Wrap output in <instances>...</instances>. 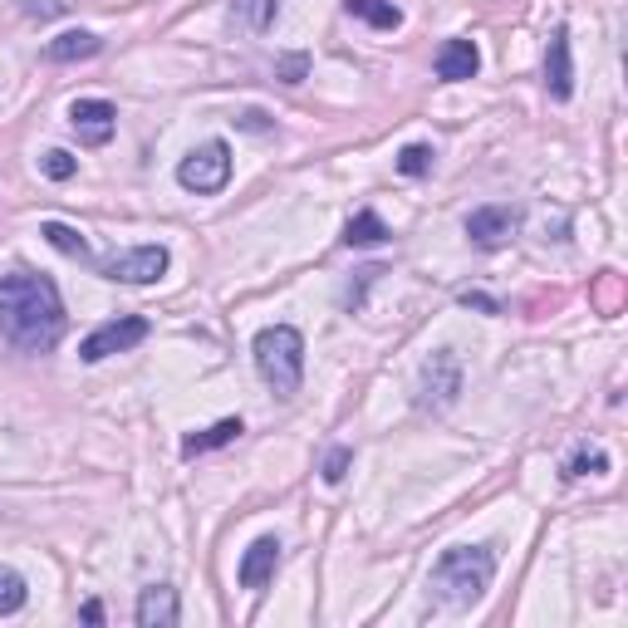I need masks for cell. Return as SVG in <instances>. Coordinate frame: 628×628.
<instances>
[{
    "mask_svg": "<svg viewBox=\"0 0 628 628\" xmlns=\"http://www.w3.org/2000/svg\"><path fill=\"white\" fill-rule=\"evenodd\" d=\"M546 89L554 103H564L574 93V59H570V30L554 25L550 49H546Z\"/></svg>",
    "mask_w": 628,
    "mask_h": 628,
    "instance_id": "30bf717a",
    "label": "cell"
},
{
    "mask_svg": "<svg viewBox=\"0 0 628 628\" xmlns=\"http://www.w3.org/2000/svg\"><path fill=\"white\" fill-rule=\"evenodd\" d=\"M280 79H285V83H300V79H305V55H290L285 65H280Z\"/></svg>",
    "mask_w": 628,
    "mask_h": 628,
    "instance_id": "d4e9b609",
    "label": "cell"
},
{
    "mask_svg": "<svg viewBox=\"0 0 628 628\" xmlns=\"http://www.w3.org/2000/svg\"><path fill=\"white\" fill-rule=\"evenodd\" d=\"M433 69H437V79H447V83H462V79H476L481 55H476V45H471V40H447V45L437 49Z\"/></svg>",
    "mask_w": 628,
    "mask_h": 628,
    "instance_id": "4fadbf2b",
    "label": "cell"
},
{
    "mask_svg": "<svg viewBox=\"0 0 628 628\" xmlns=\"http://www.w3.org/2000/svg\"><path fill=\"white\" fill-rule=\"evenodd\" d=\"M25 599H30L25 580H20L10 564H0V619H5V614H20L25 609Z\"/></svg>",
    "mask_w": 628,
    "mask_h": 628,
    "instance_id": "d6986e66",
    "label": "cell"
},
{
    "mask_svg": "<svg viewBox=\"0 0 628 628\" xmlns=\"http://www.w3.org/2000/svg\"><path fill=\"white\" fill-rule=\"evenodd\" d=\"M344 10H349L354 20H363V25H373V30H397L403 25V5H397V0H344Z\"/></svg>",
    "mask_w": 628,
    "mask_h": 628,
    "instance_id": "2e32d148",
    "label": "cell"
},
{
    "mask_svg": "<svg viewBox=\"0 0 628 628\" xmlns=\"http://www.w3.org/2000/svg\"><path fill=\"white\" fill-rule=\"evenodd\" d=\"M148 339V319L143 314H123V319H109L79 344V359L83 363H103L109 354H128Z\"/></svg>",
    "mask_w": 628,
    "mask_h": 628,
    "instance_id": "52a82bcc",
    "label": "cell"
},
{
    "mask_svg": "<svg viewBox=\"0 0 628 628\" xmlns=\"http://www.w3.org/2000/svg\"><path fill=\"white\" fill-rule=\"evenodd\" d=\"M93 266H99V276L113 280V285H153V280L167 276L172 256H167V246H128V250H119V256L93 260Z\"/></svg>",
    "mask_w": 628,
    "mask_h": 628,
    "instance_id": "5b68a950",
    "label": "cell"
},
{
    "mask_svg": "<svg viewBox=\"0 0 628 628\" xmlns=\"http://www.w3.org/2000/svg\"><path fill=\"white\" fill-rule=\"evenodd\" d=\"M83 624H103V604H99V599L83 604Z\"/></svg>",
    "mask_w": 628,
    "mask_h": 628,
    "instance_id": "4316f807",
    "label": "cell"
},
{
    "mask_svg": "<svg viewBox=\"0 0 628 628\" xmlns=\"http://www.w3.org/2000/svg\"><path fill=\"white\" fill-rule=\"evenodd\" d=\"M40 236H45L55 250H65L69 260H93L89 240H83V236L75 232V226H65V222H45V226H40Z\"/></svg>",
    "mask_w": 628,
    "mask_h": 628,
    "instance_id": "ac0fdd59",
    "label": "cell"
},
{
    "mask_svg": "<svg viewBox=\"0 0 628 628\" xmlns=\"http://www.w3.org/2000/svg\"><path fill=\"white\" fill-rule=\"evenodd\" d=\"M69 128L79 133L83 148H103L119 128V109L109 99H75L69 103Z\"/></svg>",
    "mask_w": 628,
    "mask_h": 628,
    "instance_id": "ba28073f",
    "label": "cell"
},
{
    "mask_svg": "<svg viewBox=\"0 0 628 628\" xmlns=\"http://www.w3.org/2000/svg\"><path fill=\"white\" fill-rule=\"evenodd\" d=\"M177 182H182L187 192H197V197L222 192V187L232 182V148H226L222 138L192 148V153L182 157V167H177Z\"/></svg>",
    "mask_w": 628,
    "mask_h": 628,
    "instance_id": "277c9868",
    "label": "cell"
},
{
    "mask_svg": "<svg viewBox=\"0 0 628 628\" xmlns=\"http://www.w3.org/2000/svg\"><path fill=\"white\" fill-rule=\"evenodd\" d=\"M256 354V373L266 379V389L276 397H295L305 383V334L295 324H270L250 344Z\"/></svg>",
    "mask_w": 628,
    "mask_h": 628,
    "instance_id": "3957f363",
    "label": "cell"
},
{
    "mask_svg": "<svg viewBox=\"0 0 628 628\" xmlns=\"http://www.w3.org/2000/svg\"><path fill=\"white\" fill-rule=\"evenodd\" d=\"M457 393H462V359H457V349H437L417 373V407L442 413L457 403Z\"/></svg>",
    "mask_w": 628,
    "mask_h": 628,
    "instance_id": "8992f818",
    "label": "cell"
},
{
    "mask_svg": "<svg viewBox=\"0 0 628 628\" xmlns=\"http://www.w3.org/2000/svg\"><path fill=\"white\" fill-rule=\"evenodd\" d=\"M594 471H609V457L604 452H580L570 467H564V476L574 481V476H594Z\"/></svg>",
    "mask_w": 628,
    "mask_h": 628,
    "instance_id": "603a6c76",
    "label": "cell"
},
{
    "mask_svg": "<svg viewBox=\"0 0 628 628\" xmlns=\"http://www.w3.org/2000/svg\"><path fill=\"white\" fill-rule=\"evenodd\" d=\"M40 167H45L49 182H69V177L79 172V162H75V157H69L65 148H49L45 157H40Z\"/></svg>",
    "mask_w": 628,
    "mask_h": 628,
    "instance_id": "44dd1931",
    "label": "cell"
},
{
    "mask_svg": "<svg viewBox=\"0 0 628 628\" xmlns=\"http://www.w3.org/2000/svg\"><path fill=\"white\" fill-rule=\"evenodd\" d=\"M349 462H354L349 447H334V452L324 457V481H329V486H339V481L349 476Z\"/></svg>",
    "mask_w": 628,
    "mask_h": 628,
    "instance_id": "7402d4cb",
    "label": "cell"
},
{
    "mask_svg": "<svg viewBox=\"0 0 628 628\" xmlns=\"http://www.w3.org/2000/svg\"><path fill=\"white\" fill-rule=\"evenodd\" d=\"M280 570V540L276 536H260L250 540V550L240 554V590H266Z\"/></svg>",
    "mask_w": 628,
    "mask_h": 628,
    "instance_id": "8fae6325",
    "label": "cell"
},
{
    "mask_svg": "<svg viewBox=\"0 0 628 628\" xmlns=\"http://www.w3.org/2000/svg\"><path fill=\"white\" fill-rule=\"evenodd\" d=\"M133 619H138V628H172L177 619H182L177 590H172V584H148V590L138 594V609H133Z\"/></svg>",
    "mask_w": 628,
    "mask_h": 628,
    "instance_id": "7c38bea8",
    "label": "cell"
},
{
    "mask_svg": "<svg viewBox=\"0 0 628 628\" xmlns=\"http://www.w3.org/2000/svg\"><path fill=\"white\" fill-rule=\"evenodd\" d=\"M236 123H240V128H250V133H266V128H270V123H266V113H240Z\"/></svg>",
    "mask_w": 628,
    "mask_h": 628,
    "instance_id": "484cf974",
    "label": "cell"
},
{
    "mask_svg": "<svg viewBox=\"0 0 628 628\" xmlns=\"http://www.w3.org/2000/svg\"><path fill=\"white\" fill-rule=\"evenodd\" d=\"M433 162H437V153L427 148V143H407V148L397 153V172L403 177H427L433 172Z\"/></svg>",
    "mask_w": 628,
    "mask_h": 628,
    "instance_id": "ffe728a7",
    "label": "cell"
},
{
    "mask_svg": "<svg viewBox=\"0 0 628 628\" xmlns=\"http://www.w3.org/2000/svg\"><path fill=\"white\" fill-rule=\"evenodd\" d=\"M246 433V423L240 417H222V423H212L206 433H192L182 442V457H202V452H216V447H232L236 437Z\"/></svg>",
    "mask_w": 628,
    "mask_h": 628,
    "instance_id": "9a60e30c",
    "label": "cell"
},
{
    "mask_svg": "<svg viewBox=\"0 0 628 628\" xmlns=\"http://www.w3.org/2000/svg\"><path fill=\"white\" fill-rule=\"evenodd\" d=\"M496 580V550L491 546H452L433 564V594L447 609H471Z\"/></svg>",
    "mask_w": 628,
    "mask_h": 628,
    "instance_id": "7a4b0ae2",
    "label": "cell"
},
{
    "mask_svg": "<svg viewBox=\"0 0 628 628\" xmlns=\"http://www.w3.org/2000/svg\"><path fill=\"white\" fill-rule=\"evenodd\" d=\"M516 232H520L516 206H476V212L467 216V236H471V246H481V250L506 246Z\"/></svg>",
    "mask_w": 628,
    "mask_h": 628,
    "instance_id": "9c48e42d",
    "label": "cell"
},
{
    "mask_svg": "<svg viewBox=\"0 0 628 628\" xmlns=\"http://www.w3.org/2000/svg\"><path fill=\"white\" fill-rule=\"evenodd\" d=\"M462 305H467V310H481V314H501V300L481 295V290H467V295H462Z\"/></svg>",
    "mask_w": 628,
    "mask_h": 628,
    "instance_id": "cb8c5ba5",
    "label": "cell"
},
{
    "mask_svg": "<svg viewBox=\"0 0 628 628\" xmlns=\"http://www.w3.org/2000/svg\"><path fill=\"white\" fill-rule=\"evenodd\" d=\"M393 232L383 226V216L379 212H359V216H349V226H344V246H383Z\"/></svg>",
    "mask_w": 628,
    "mask_h": 628,
    "instance_id": "e0dca14e",
    "label": "cell"
},
{
    "mask_svg": "<svg viewBox=\"0 0 628 628\" xmlns=\"http://www.w3.org/2000/svg\"><path fill=\"white\" fill-rule=\"evenodd\" d=\"M103 49L99 35H89V30H65L59 40H49L45 55L55 59V65H79V59H93Z\"/></svg>",
    "mask_w": 628,
    "mask_h": 628,
    "instance_id": "5bb4252c",
    "label": "cell"
},
{
    "mask_svg": "<svg viewBox=\"0 0 628 628\" xmlns=\"http://www.w3.org/2000/svg\"><path fill=\"white\" fill-rule=\"evenodd\" d=\"M0 334L25 354H45L65 334V300L55 280L40 270H10L0 276Z\"/></svg>",
    "mask_w": 628,
    "mask_h": 628,
    "instance_id": "6da1fadb",
    "label": "cell"
}]
</instances>
